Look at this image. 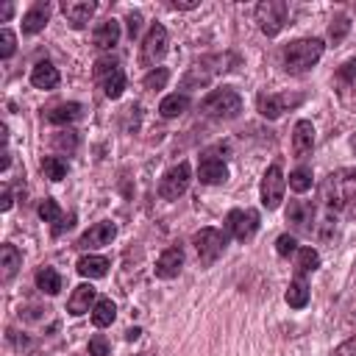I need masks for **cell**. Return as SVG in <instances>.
Listing matches in <instances>:
<instances>
[{"instance_id":"cell-42","label":"cell","mask_w":356,"mask_h":356,"mask_svg":"<svg viewBox=\"0 0 356 356\" xmlns=\"http://www.w3.org/2000/svg\"><path fill=\"white\" fill-rule=\"evenodd\" d=\"M170 6L172 8H181V11H189V8H197V0H172Z\"/></svg>"},{"instance_id":"cell-44","label":"cell","mask_w":356,"mask_h":356,"mask_svg":"<svg viewBox=\"0 0 356 356\" xmlns=\"http://www.w3.org/2000/svg\"><path fill=\"white\" fill-rule=\"evenodd\" d=\"M11 11H14V6H8V3H6V6H3V22L11 17Z\"/></svg>"},{"instance_id":"cell-30","label":"cell","mask_w":356,"mask_h":356,"mask_svg":"<svg viewBox=\"0 0 356 356\" xmlns=\"http://www.w3.org/2000/svg\"><path fill=\"white\" fill-rule=\"evenodd\" d=\"M295 256H298V259H295L298 275H303V273H314V270L320 267V253H317L314 248H298Z\"/></svg>"},{"instance_id":"cell-39","label":"cell","mask_w":356,"mask_h":356,"mask_svg":"<svg viewBox=\"0 0 356 356\" xmlns=\"http://www.w3.org/2000/svg\"><path fill=\"white\" fill-rule=\"evenodd\" d=\"M125 22H128V33H131V39L139 33V28H142V14L139 11H131L128 17H125Z\"/></svg>"},{"instance_id":"cell-2","label":"cell","mask_w":356,"mask_h":356,"mask_svg":"<svg viewBox=\"0 0 356 356\" xmlns=\"http://www.w3.org/2000/svg\"><path fill=\"white\" fill-rule=\"evenodd\" d=\"M323 39H295L284 47V67L289 72H306L309 67H314L323 56Z\"/></svg>"},{"instance_id":"cell-29","label":"cell","mask_w":356,"mask_h":356,"mask_svg":"<svg viewBox=\"0 0 356 356\" xmlns=\"http://www.w3.org/2000/svg\"><path fill=\"white\" fill-rule=\"evenodd\" d=\"M36 286L47 295H56L61 289V275L53 270V267H39L36 270Z\"/></svg>"},{"instance_id":"cell-37","label":"cell","mask_w":356,"mask_h":356,"mask_svg":"<svg viewBox=\"0 0 356 356\" xmlns=\"http://www.w3.org/2000/svg\"><path fill=\"white\" fill-rule=\"evenodd\" d=\"M53 145H56V147H61V150H75V145H78V136H75L72 131H56V136H53Z\"/></svg>"},{"instance_id":"cell-6","label":"cell","mask_w":356,"mask_h":356,"mask_svg":"<svg viewBox=\"0 0 356 356\" xmlns=\"http://www.w3.org/2000/svg\"><path fill=\"white\" fill-rule=\"evenodd\" d=\"M95 81L103 83V95L111 100H117L125 89V72L114 58H100L95 64Z\"/></svg>"},{"instance_id":"cell-18","label":"cell","mask_w":356,"mask_h":356,"mask_svg":"<svg viewBox=\"0 0 356 356\" xmlns=\"http://www.w3.org/2000/svg\"><path fill=\"white\" fill-rule=\"evenodd\" d=\"M47 17H50V6H47V3H36V6H31V8L25 11V17H22V33L33 36V33L44 31Z\"/></svg>"},{"instance_id":"cell-31","label":"cell","mask_w":356,"mask_h":356,"mask_svg":"<svg viewBox=\"0 0 356 356\" xmlns=\"http://www.w3.org/2000/svg\"><path fill=\"white\" fill-rule=\"evenodd\" d=\"M42 172H44V178H50V181H61V178L67 175V164H64L58 156H44V159H42Z\"/></svg>"},{"instance_id":"cell-19","label":"cell","mask_w":356,"mask_h":356,"mask_svg":"<svg viewBox=\"0 0 356 356\" xmlns=\"http://www.w3.org/2000/svg\"><path fill=\"white\" fill-rule=\"evenodd\" d=\"M92 42L97 50H111L117 42H120V22L117 19H103L95 33H92Z\"/></svg>"},{"instance_id":"cell-21","label":"cell","mask_w":356,"mask_h":356,"mask_svg":"<svg viewBox=\"0 0 356 356\" xmlns=\"http://www.w3.org/2000/svg\"><path fill=\"white\" fill-rule=\"evenodd\" d=\"M31 83L36 89H53V86H58V70L50 61H39L31 70Z\"/></svg>"},{"instance_id":"cell-13","label":"cell","mask_w":356,"mask_h":356,"mask_svg":"<svg viewBox=\"0 0 356 356\" xmlns=\"http://www.w3.org/2000/svg\"><path fill=\"white\" fill-rule=\"evenodd\" d=\"M95 3L92 0H64L61 3V14L67 17V22L72 25V28H83L89 19H92V14H95Z\"/></svg>"},{"instance_id":"cell-22","label":"cell","mask_w":356,"mask_h":356,"mask_svg":"<svg viewBox=\"0 0 356 356\" xmlns=\"http://www.w3.org/2000/svg\"><path fill=\"white\" fill-rule=\"evenodd\" d=\"M39 217H42L44 222H53V234H61V231H64V225H67V228L72 225L70 220L64 222V217H61V209H58V203H56L53 197H44V200L39 203Z\"/></svg>"},{"instance_id":"cell-11","label":"cell","mask_w":356,"mask_h":356,"mask_svg":"<svg viewBox=\"0 0 356 356\" xmlns=\"http://www.w3.org/2000/svg\"><path fill=\"white\" fill-rule=\"evenodd\" d=\"M114 234H117L114 222H108V220H103V222H95L89 231H83V234H81V239H78V248H81V250L103 248V245H108V242L114 239Z\"/></svg>"},{"instance_id":"cell-20","label":"cell","mask_w":356,"mask_h":356,"mask_svg":"<svg viewBox=\"0 0 356 356\" xmlns=\"http://www.w3.org/2000/svg\"><path fill=\"white\" fill-rule=\"evenodd\" d=\"M108 267H111V261L106 259V256H81L78 259V264H75V270L83 275V278H103L106 273H108Z\"/></svg>"},{"instance_id":"cell-16","label":"cell","mask_w":356,"mask_h":356,"mask_svg":"<svg viewBox=\"0 0 356 356\" xmlns=\"http://www.w3.org/2000/svg\"><path fill=\"white\" fill-rule=\"evenodd\" d=\"M314 220V206L312 203H306V200H292L289 206H286V222H292L295 228H300V231H312V222Z\"/></svg>"},{"instance_id":"cell-43","label":"cell","mask_w":356,"mask_h":356,"mask_svg":"<svg viewBox=\"0 0 356 356\" xmlns=\"http://www.w3.org/2000/svg\"><path fill=\"white\" fill-rule=\"evenodd\" d=\"M11 203H14V200H11V192L6 189V192H3V203H0V209H3V211H8V209H11Z\"/></svg>"},{"instance_id":"cell-14","label":"cell","mask_w":356,"mask_h":356,"mask_svg":"<svg viewBox=\"0 0 356 356\" xmlns=\"http://www.w3.org/2000/svg\"><path fill=\"white\" fill-rule=\"evenodd\" d=\"M314 147V125L309 120H298L292 131V153L295 159H306Z\"/></svg>"},{"instance_id":"cell-34","label":"cell","mask_w":356,"mask_h":356,"mask_svg":"<svg viewBox=\"0 0 356 356\" xmlns=\"http://www.w3.org/2000/svg\"><path fill=\"white\" fill-rule=\"evenodd\" d=\"M350 31V19L345 17V14H337L334 19H331V28H328V36L334 39V42H339L345 33Z\"/></svg>"},{"instance_id":"cell-32","label":"cell","mask_w":356,"mask_h":356,"mask_svg":"<svg viewBox=\"0 0 356 356\" xmlns=\"http://www.w3.org/2000/svg\"><path fill=\"white\" fill-rule=\"evenodd\" d=\"M289 189L292 192H306L312 189V170L309 167H298L289 172Z\"/></svg>"},{"instance_id":"cell-46","label":"cell","mask_w":356,"mask_h":356,"mask_svg":"<svg viewBox=\"0 0 356 356\" xmlns=\"http://www.w3.org/2000/svg\"><path fill=\"white\" fill-rule=\"evenodd\" d=\"M136 356H150V353H136Z\"/></svg>"},{"instance_id":"cell-28","label":"cell","mask_w":356,"mask_h":356,"mask_svg":"<svg viewBox=\"0 0 356 356\" xmlns=\"http://www.w3.org/2000/svg\"><path fill=\"white\" fill-rule=\"evenodd\" d=\"M75 117H81V103H58L56 108L47 111V120L56 122V125H64V122H72Z\"/></svg>"},{"instance_id":"cell-26","label":"cell","mask_w":356,"mask_h":356,"mask_svg":"<svg viewBox=\"0 0 356 356\" xmlns=\"http://www.w3.org/2000/svg\"><path fill=\"white\" fill-rule=\"evenodd\" d=\"M114 317H117L114 300H111V298H100V300L95 303V309H92V323H95L97 328H106V325L114 323Z\"/></svg>"},{"instance_id":"cell-41","label":"cell","mask_w":356,"mask_h":356,"mask_svg":"<svg viewBox=\"0 0 356 356\" xmlns=\"http://www.w3.org/2000/svg\"><path fill=\"white\" fill-rule=\"evenodd\" d=\"M339 78H345V81H356V58H350V61H345V64L339 67Z\"/></svg>"},{"instance_id":"cell-8","label":"cell","mask_w":356,"mask_h":356,"mask_svg":"<svg viewBox=\"0 0 356 356\" xmlns=\"http://www.w3.org/2000/svg\"><path fill=\"white\" fill-rule=\"evenodd\" d=\"M284 189H286V178L281 172V164H270L267 172L261 175V206L264 209H278L284 200Z\"/></svg>"},{"instance_id":"cell-23","label":"cell","mask_w":356,"mask_h":356,"mask_svg":"<svg viewBox=\"0 0 356 356\" xmlns=\"http://www.w3.org/2000/svg\"><path fill=\"white\" fill-rule=\"evenodd\" d=\"M0 259H3V261H0V267H3L0 278H3V281H11V278L17 275V270L22 267V253H19L14 245H8V242H6V245H3V250H0Z\"/></svg>"},{"instance_id":"cell-1","label":"cell","mask_w":356,"mask_h":356,"mask_svg":"<svg viewBox=\"0 0 356 356\" xmlns=\"http://www.w3.org/2000/svg\"><path fill=\"white\" fill-rule=\"evenodd\" d=\"M320 197L328 209L339 211L345 206H350L356 200V170H334L323 186H320Z\"/></svg>"},{"instance_id":"cell-12","label":"cell","mask_w":356,"mask_h":356,"mask_svg":"<svg viewBox=\"0 0 356 356\" xmlns=\"http://www.w3.org/2000/svg\"><path fill=\"white\" fill-rule=\"evenodd\" d=\"M197 178L203 184H222L228 178V167L214 153H203L200 156V164H197Z\"/></svg>"},{"instance_id":"cell-4","label":"cell","mask_w":356,"mask_h":356,"mask_svg":"<svg viewBox=\"0 0 356 356\" xmlns=\"http://www.w3.org/2000/svg\"><path fill=\"white\" fill-rule=\"evenodd\" d=\"M192 245H195V250H197L200 264L209 267V264H214V261L222 256V250H225V245H228V236H225L222 231H217V228H200V231L192 236Z\"/></svg>"},{"instance_id":"cell-3","label":"cell","mask_w":356,"mask_h":356,"mask_svg":"<svg viewBox=\"0 0 356 356\" xmlns=\"http://www.w3.org/2000/svg\"><path fill=\"white\" fill-rule=\"evenodd\" d=\"M200 111L214 117V120H231L242 111V97L234 89H214L200 100Z\"/></svg>"},{"instance_id":"cell-5","label":"cell","mask_w":356,"mask_h":356,"mask_svg":"<svg viewBox=\"0 0 356 356\" xmlns=\"http://www.w3.org/2000/svg\"><path fill=\"white\" fill-rule=\"evenodd\" d=\"M286 14H289V6L284 0H261L256 6V22H259L261 33H267V36L281 33V28L286 25Z\"/></svg>"},{"instance_id":"cell-27","label":"cell","mask_w":356,"mask_h":356,"mask_svg":"<svg viewBox=\"0 0 356 356\" xmlns=\"http://www.w3.org/2000/svg\"><path fill=\"white\" fill-rule=\"evenodd\" d=\"M284 300L292 306V309H303L306 303H309V286H306V281L298 275L289 286H286V295H284Z\"/></svg>"},{"instance_id":"cell-10","label":"cell","mask_w":356,"mask_h":356,"mask_svg":"<svg viewBox=\"0 0 356 356\" xmlns=\"http://www.w3.org/2000/svg\"><path fill=\"white\" fill-rule=\"evenodd\" d=\"M189 181H192V170H189L186 161H181V164H175L172 170L164 172L161 184H159V195L167 197V200H175L189 189Z\"/></svg>"},{"instance_id":"cell-9","label":"cell","mask_w":356,"mask_h":356,"mask_svg":"<svg viewBox=\"0 0 356 356\" xmlns=\"http://www.w3.org/2000/svg\"><path fill=\"white\" fill-rule=\"evenodd\" d=\"M164 53H167V28H164L161 22H153V25L147 28V33H145L139 61H142L145 67H150V64L161 61V58H164Z\"/></svg>"},{"instance_id":"cell-15","label":"cell","mask_w":356,"mask_h":356,"mask_svg":"<svg viewBox=\"0 0 356 356\" xmlns=\"http://www.w3.org/2000/svg\"><path fill=\"white\" fill-rule=\"evenodd\" d=\"M95 303H97V289L92 284H81L72 289V295L67 300V312L78 317V314H86L89 309H95Z\"/></svg>"},{"instance_id":"cell-40","label":"cell","mask_w":356,"mask_h":356,"mask_svg":"<svg viewBox=\"0 0 356 356\" xmlns=\"http://www.w3.org/2000/svg\"><path fill=\"white\" fill-rule=\"evenodd\" d=\"M334 356H356V337H350V339H345L342 345H337Z\"/></svg>"},{"instance_id":"cell-17","label":"cell","mask_w":356,"mask_h":356,"mask_svg":"<svg viewBox=\"0 0 356 356\" xmlns=\"http://www.w3.org/2000/svg\"><path fill=\"white\" fill-rule=\"evenodd\" d=\"M184 267V250L181 248H167L159 261H156V275L159 278H175Z\"/></svg>"},{"instance_id":"cell-7","label":"cell","mask_w":356,"mask_h":356,"mask_svg":"<svg viewBox=\"0 0 356 356\" xmlns=\"http://www.w3.org/2000/svg\"><path fill=\"white\" fill-rule=\"evenodd\" d=\"M259 231V214L253 209H231L225 217V234H231L239 242L253 239V234Z\"/></svg>"},{"instance_id":"cell-24","label":"cell","mask_w":356,"mask_h":356,"mask_svg":"<svg viewBox=\"0 0 356 356\" xmlns=\"http://www.w3.org/2000/svg\"><path fill=\"white\" fill-rule=\"evenodd\" d=\"M186 108H189V97H186L184 92L167 95V97L159 103V114H161V117H167V120H172V117H178V114H184Z\"/></svg>"},{"instance_id":"cell-25","label":"cell","mask_w":356,"mask_h":356,"mask_svg":"<svg viewBox=\"0 0 356 356\" xmlns=\"http://www.w3.org/2000/svg\"><path fill=\"white\" fill-rule=\"evenodd\" d=\"M256 106H259V114H261V117H267V120H278L281 111L286 108V97H281V95H259Z\"/></svg>"},{"instance_id":"cell-35","label":"cell","mask_w":356,"mask_h":356,"mask_svg":"<svg viewBox=\"0 0 356 356\" xmlns=\"http://www.w3.org/2000/svg\"><path fill=\"white\" fill-rule=\"evenodd\" d=\"M275 250H278V256H292V253H298V239L292 234H281L275 239Z\"/></svg>"},{"instance_id":"cell-45","label":"cell","mask_w":356,"mask_h":356,"mask_svg":"<svg viewBox=\"0 0 356 356\" xmlns=\"http://www.w3.org/2000/svg\"><path fill=\"white\" fill-rule=\"evenodd\" d=\"M139 334H142V331H139V328H128V331H125V337H128V339H136V337H139Z\"/></svg>"},{"instance_id":"cell-38","label":"cell","mask_w":356,"mask_h":356,"mask_svg":"<svg viewBox=\"0 0 356 356\" xmlns=\"http://www.w3.org/2000/svg\"><path fill=\"white\" fill-rule=\"evenodd\" d=\"M89 356H108V342L103 334H95L89 339Z\"/></svg>"},{"instance_id":"cell-36","label":"cell","mask_w":356,"mask_h":356,"mask_svg":"<svg viewBox=\"0 0 356 356\" xmlns=\"http://www.w3.org/2000/svg\"><path fill=\"white\" fill-rule=\"evenodd\" d=\"M14 50H17V36L8 28H3V33H0V56L3 58H11Z\"/></svg>"},{"instance_id":"cell-33","label":"cell","mask_w":356,"mask_h":356,"mask_svg":"<svg viewBox=\"0 0 356 356\" xmlns=\"http://www.w3.org/2000/svg\"><path fill=\"white\" fill-rule=\"evenodd\" d=\"M167 81H170V70H167V67H156V70H150V72L145 75V89L159 92V89L167 86Z\"/></svg>"}]
</instances>
